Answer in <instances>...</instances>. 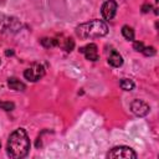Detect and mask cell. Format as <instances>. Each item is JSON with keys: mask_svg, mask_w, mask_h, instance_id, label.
Listing matches in <instances>:
<instances>
[{"mask_svg": "<svg viewBox=\"0 0 159 159\" xmlns=\"http://www.w3.org/2000/svg\"><path fill=\"white\" fill-rule=\"evenodd\" d=\"M130 111L137 117H145L150 112V107L143 99H134L130 103Z\"/></svg>", "mask_w": 159, "mask_h": 159, "instance_id": "obj_6", "label": "cell"}, {"mask_svg": "<svg viewBox=\"0 0 159 159\" xmlns=\"http://www.w3.org/2000/svg\"><path fill=\"white\" fill-rule=\"evenodd\" d=\"M0 149H1V143H0Z\"/></svg>", "mask_w": 159, "mask_h": 159, "instance_id": "obj_20", "label": "cell"}, {"mask_svg": "<svg viewBox=\"0 0 159 159\" xmlns=\"http://www.w3.org/2000/svg\"><path fill=\"white\" fill-rule=\"evenodd\" d=\"M43 76H45V67H43V65H41L39 62L32 63L29 68H26L24 71V77L30 82H37Z\"/></svg>", "mask_w": 159, "mask_h": 159, "instance_id": "obj_5", "label": "cell"}, {"mask_svg": "<svg viewBox=\"0 0 159 159\" xmlns=\"http://www.w3.org/2000/svg\"><path fill=\"white\" fill-rule=\"evenodd\" d=\"M138 155L137 153L127 145H118L112 148L108 153H107V158H114V159H135Z\"/></svg>", "mask_w": 159, "mask_h": 159, "instance_id": "obj_4", "label": "cell"}, {"mask_svg": "<svg viewBox=\"0 0 159 159\" xmlns=\"http://www.w3.org/2000/svg\"><path fill=\"white\" fill-rule=\"evenodd\" d=\"M117 9H118V4L116 0H107L103 2L101 7V14L104 20H112L116 16Z\"/></svg>", "mask_w": 159, "mask_h": 159, "instance_id": "obj_7", "label": "cell"}, {"mask_svg": "<svg viewBox=\"0 0 159 159\" xmlns=\"http://www.w3.org/2000/svg\"><path fill=\"white\" fill-rule=\"evenodd\" d=\"M40 42L46 48H50V47H53V46H61V40L55 39V37H43V39L40 40Z\"/></svg>", "mask_w": 159, "mask_h": 159, "instance_id": "obj_11", "label": "cell"}, {"mask_svg": "<svg viewBox=\"0 0 159 159\" xmlns=\"http://www.w3.org/2000/svg\"><path fill=\"white\" fill-rule=\"evenodd\" d=\"M122 35H123V37H124L125 40H128V41H134V30H133L130 26L124 25V26L122 27Z\"/></svg>", "mask_w": 159, "mask_h": 159, "instance_id": "obj_13", "label": "cell"}, {"mask_svg": "<svg viewBox=\"0 0 159 159\" xmlns=\"http://www.w3.org/2000/svg\"><path fill=\"white\" fill-rule=\"evenodd\" d=\"M150 10H152V5H150V4H148V2L143 4V6H142V12H143V14H147V12H149Z\"/></svg>", "mask_w": 159, "mask_h": 159, "instance_id": "obj_18", "label": "cell"}, {"mask_svg": "<svg viewBox=\"0 0 159 159\" xmlns=\"http://www.w3.org/2000/svg\"><path fill=\"white\" fill-rule=\"evenodd\" d=\"M7 86L10 87V89H14V91H25V88H26L25 83H22L16 77H10L7 80Z\"/></svg>", "mask_w": 159, "mask_h": 159, "instance_id": "obj_10", "label": "cell"}, {"mask_svg": "<svg viewBox=\"0 0 159 159\" xmlns=\"http://www.w3.org/2000/svg\"><path fill=\"white\" fill-rule=\"evenodd\" d=\"M21 29V24L16 17L0 15V32L1 34H15Z\"/></svg>", "mask_w": 159, "mask_h": 159, "instance_id": "obj_3", "label": "cell"}, {"mask_svg": "<svg viewBox=\"0 0 159 159\" xmlns=\"http://www.w3.org/2000/svg\"><path fill=\"white\" fill-rule=\"evenodd\" d=\"M144 47H145V46H144V43H143L142 41H134V42H133V48H134L137 52H142Z\"/></svg>", "mask_w": 159, "mask_h": 159, "instance_id": "obj_17", "label": "cell"}, {"mask_svg": "<svg viewBox=\"0 0 159 159\" xmlns=\"http://www.w3.org/2000/svg\"><path fill=\"white\" fill-rule=\"evenodd\" d=\"M30 150V139L24 128L15 129L7 139L6 153L12 159H21L29 154Z\"/></svg>", "mask_w": 159, "mask_h": 159, "instance_id": "obj_1", "label": "cell"}, {"mask_svg": "<svg viewBox=\"0 0 159 159\" xmlns=\"http://www.w3.org/2000/svg\"><path fill=\"white\" fill-rule=\"evenodd\" d=\"M108 52V63L112 66V67H120L123 65V57L122 55L113 47H109V51Z\"/></svg>", "mask_w": 159, "mask_h": 159, "instance_id": "obj_9", "label": "cell"}, {"mask_svg": "<svg viewBox=\"0 0 159 159\" xmlns=\"http://www.w3.org/2000/svg\"><path fill=\"white\" fill-rule=\"evenodd\" d=\"M0 62H1V61H0Z\"/></svg>", "mask_w": 159, "mask_h": 159, "instance_id": "obj_21", "label": "cell"}, {"mask_svg": "<svg viewBox=\"0 0 159 159\" xmlns=\"http://www.w3.org/2000/svg\"><path fill=\"white\" fill-rule=\"evenodd\" d=\"M119 86H120V88H122L123 91H132V89H134L135 83H134L133 80H130V78H122V80L119 81Z\"/></svg>", "mask_w": 159, "mask_h": 159, "instance_id": "obj_12", "label": "cell"}, {"mask_svg": "<svg viewBox=\"0 0 159 159\" xmlns=\"http://www.w3.org/2000/svg\"><path fill=\"white\" fill-rule=\"evenodd\" d=\"M80 52L84 55V57L88 61H97L99 58L98 55V47L96 43H87L86 46L80 48Z\"/></svg>", "mask_w": 159, "mask_h": 159, "instance_id": "obj_8", "label": "cell"}, {"mask_svg": "<svg viewBox=\"0 0 159 159\" xmlns=\"http://www.w3.org/2000/svg\"><path fill=\"white\" fill-rule=\"evenodd\" d=\"M142 52H143V55H144V56H154L157 51H155V48H154L153 46H147V47H144V48H143V51H142Z\"/></svg>", "mask_w": 159, "mask_h": 159, "instance_id": "obj_16", "label": "cell"}, {"mask_svg": "<svg viewBox=\"0 0 159 159\" xmlns=\"http://www.w3.org/2000/svg\"><path fill=\"white\" fill-rule=\"evenodd\" d=\"M76 34L81 39H96L108 34V25L102 20H91L80 24L76 27Z\"/></svg>", "mask_w": 159, "mask_h": 159, "instance_id": "obj_2", "label": "cell"}, {"mask_svg": "<svg viewBox=\"0 0 159 159\" xmlns=\"http://www.w3.org/2000/svg\"><path fill=\"white\" fill-rule=\"evenodd\" d=\"M61 47H62L66 52H71V51L73 50V47H75V41H73L71 37L65 39L63 42H61Z\"/></svg>", "mask_w": 159, "mask_h": 159, "instance_id": "obj_14", "label": "cell"}, {"mask_svg": "<svg viewBox=\"0 0 159 159\" xmlns=\"http://www.w3.org/2000/svg\"><path fill=\"white\" fill-rule=\"evenodd\" d=\"M5 53H6V56H9V55H14V51H12V50H7Z\"/></svg>", "mask_w": 159, "mask_h": 159, "instance_id": "obj_19", "label": "cell"}, {"mask_svg": "<svg viewBox=\"0 0 159 159\" xmlns=\"http://www.w3.org/2000/svg\"><path fill=\"white\" fill-rule=\"evenodd\" d=\"M0 108L4 109V111H12L15 108V104L12 102H4V101H0Z\"/></svg>", "mask_w": 159, "mask_h": 159, "instance_id": "obj_15", "label": "cell"}]
</instances>
